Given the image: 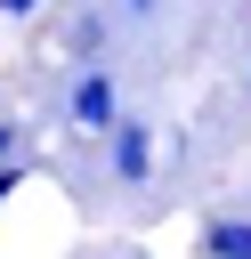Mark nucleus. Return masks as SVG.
Here are the masks:
<instances>
[{"instance_id": "obj_2", "label": "nucleus", "mask_w": 251, "mask_h": 259, "mask_svg": "<svg viewBox=\"0 0 251 259\" xmlns=\"http://www.w3.org/2000/svg\"><path fill=\"white\" fill-rule=\"evenodd\" d=\"M105 162H113L121 186H146V170H154V130H146V121H113V130H105Z\"/></svg>"}, {"instance_id": "obj_8", "label": "nucleus", "mask_w": 251, "mask_h": 259, "mask_svg": "<svg viewBox=\"0 0 251 259\" xmlns=\"http://www.w3.org/2000/svg\"><path fill=\"white\" fill-rule=\"evenodd\" d=\"M243 81H251V65H243Z\"/></svg>"}, {"instance_id": "obj_4", "label": "nucleus", "mask_w": 251, "mask_h": 259, "mask_svg": "<svg viewBox=\"0 0 251 259\" xmlns=\"http://www.w3.org/2000/svg\"><path fill=\"white\" fill-rule=\"evenodd\" d=\"M16 186H24V162H0V202H8Z\"/></svg>"}, {"instance_id": "obj_3", "label": "nucleus", "mask_w": 251, "mask_h": 259, "mask_svg": "<svg viewBox=\"0 0 251 259\" xmlns=\"http://www.w3.org/2000/svg\"><path fill=\"white\" fill-rule=\"evenodd\" d=\"M202 259H251V219H202Z\"/></svg>"}, {"instance_id": "obj_7", "label": "nucleus", "mask_w": 251, "mask_h": 259, "mask_svg": "<svg viewBox=\"0 0 251 259\" xmlns=\"http://www.w3.org/2000/svg\"><path fill=\"white\" fill-rule=\"evenodd\" d=\"M154 8H162V0H121V16H154Z\"/></svg>"}, {"instance_id": "obj_5", "label": "nucleus", "mask_w": 251, "mask_h": 259, "mask_svg": "<svg viewBox=\"0 0 251 259\" xmlns=\"http://www.w3.org/2000/svg\"><path fill=\"white\" fill-rule=\"evenodd\" d=\"M16 138H24V130H16V121H0V162H16Z\"/></svg>"}, {"instance_id": "obj_1", "label": "nucleus", "mask_w": 251, "mask_h": 259, "mask_svg": "<svg viewBox=\"0 0 251 259\" xmlns=\"http://www.w3.org/2000/svg\"><path fill=\"white\" fill-rule=\"evenodd\" d=\"M65 113H73L81 130H97V138H105V130L121 121V105H113V73H105V65H81V73H73V97H65Z\"/></svg>"}, {"instance_id": "obj_6", "label": "nucleus", "mask_w": 251, "mask_h": 259, "mask_svg": "<svg viewBox=\"0 0 251 259\" xmlns=\"http://www.w3.org/2000/svg\"><path fill=\"white\" fill-rule=\"evenodd\" d=\"M32 8H40V0H0V16H8V24H16V16H32Z\"/></svg>"}]
</instances>
